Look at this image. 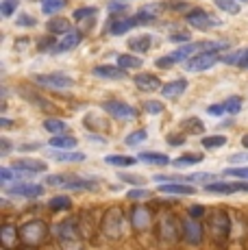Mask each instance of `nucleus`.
Here are the masks:
<instances>
[{
  "label": "nucleus",
  "mask_w": 248,
  "mask_h": 250,
  "mask_svg": "<svg viewBox=\"0 0 248 250\" xmlns=\"http://www.w3.org/2000/svg\"><path fill=\"white\" fill-rule=\"evenodd\" d=\"M118 176H120V181L133 183V185H142V187L146 185V179H144V176H137V174H124V172H120Z\"/></svg>",
  "instance_id": "obj_45"
},
{
  "label": "nucleus",
  "mask_w": 248,
  "mask_h": 250,
  "mask_svg": "<svg viewBox=\"0 0 248 250\" xmlns=\"http://www.w3.org/2000/svg\"><path fill=\"white\" fill-rule=\"evenodd\" d=\"M181 181H185V183H211V181H213V174H207V172H198V174L181 176Z\"/></svg>",
  "instance_id": "obj_40"
},
{
  "label": "nucleus",
  "mask_w": 248,
  "mask_h": 250,
  "mask_svg": "<svg viewBox=\"0 0 248 250\" xmlns=\"http://www.w3.org/2000/svg\"><path fill=\"white\" fill-rule=\"evenodd\" d=\"M18 24H20V26H35V20L28 16H20L18 18Z\"/></svg>",
  "instance_id": "obj_53"
},
{
  "label": "nucleus",
  "mask_w": 248,
  "mask_h": 250,
  "mask_svg": "<svg viewBox=\"0 0 248 250\" xmlns=\"http://www.w3.org/2000/svg\"><path fill=\"white\" fill-rule=\"evenodd\" d=\"M33 81H35V85H40V87H48V89H68V87L74 85L72 76L59 74V72H55V74H37Z\"/></svg>",
  "instance_id": "obj_7"
},
{
  "label": "nucleus",
  "mask_w": 248,
  "mask_h": 250,
  "mask_svg": "<svg viewBox=\"0 0 248 250\" xmlns=\"http://www.w3.org/2000/svg\"><path fill=\"white\" fill-rule=\"evenodd\" d=\"M137 159L144 161V163H152V166H168L170 163V159L164 155V152H140Z\"/></svg>",
  "instance_id": "obj_27"
},
{
  "label": "nucleus",
  "mask_w": 248,
  "mask_h": 250,
  "mask_svg": "<svg viewBox=\"0 0 248 250\" xmlns=\"http://www.w3.org/2000/svg\"><path fill=\"white\" fill-rule=\"evenodd\" d=\"M185 22L189 24L192 28H198V31H207V28H213V26H220L222 20L211 13L203 11V9H192V11L185 13Z\"/></svg>",
  "instance_id": "obj_5"
},
{
  "label": "nucleus",
  "mask_w": 248,
  "mask_h": 250,
  "mask_svg": "<svg viewBox=\"0 0 248 250\" xmlns=\"http://www.w3.org/2000/svg\"><path fill=\"white\" fill-rule=\"evenodd\" d=\"M203 161V155H183L179 159H174V167H185V166H196V163Z\"/></svg>",
  "instance_id": "obj_38"
},
{
  "label": "nucleus",
  "mask_w": 248,
  "mask_h": 250,
  "mask_svg": "<svg viewBox=\"0 0 248 250\" xmlns=\"http://www.w3.org/2000/svg\"><path fill=\"white\" fill-rule=\"evenodd\" d=\"M168 144H170V146H183L185 137H179V135H174V133H172V135H168Z\"/></svg>",
  "instance_id": "obj_52"
},
{
  "label": "nucleus",
  "mask_w": 248,
  "mask_h": 250,
  "mask_svg": "<svg viewBox=\"0 0 248 250\" xmlns=\"http://www.w3.org/2000/svg\"><path fill=\"white\" fill-rule=\"evenodd\" d=\"M137 159H133V157H126V155H111V157H104V163H109V166H116V167H128L133 166Z\"/></svg>",
  "instance_id": "obj_31"
},
{
  "label": "nucleus",
  "mask_w": 248,
  "mask_h": 250,
  "mask_svg": "<svg viewBox=\"0 0 248 250\" xmlns=\"http://www.w3.org/2000/svg\"><path fill=\"white\" fill-rule=\"evenodd\" d=\"M13 170L24 172V174H40V172L48 170V166H46V161L40 159H16L13 161Z\"/></svg>",
  "instance_id": "obj_14"
},
{
  "label": "nucleus",
  "mask_w": 248,
  "mask_h": 250,
  "mask_svg": "<svg viewBox=\"0 0 248 250\" xmlns=\"http://www.w3.org/2000/svg\"><path fill=\"white\" fill-rule=\"evenodd\" d=\"M231 163H240V161H248V152H242V155H233L231 159H228Z\"/></svg>",
  "instance_id": "obj_57"
},
{
  "label": "nucleus",
  "mask_w": 248,
  "mask_h": 250,
  "mask_svg": "<svg viewBox=\"0 0 248 250\" xmlns=\"http://www.w3.org/2000/svg\"><path fill=\"white\" fill-rule=\"evenodd\" d=\"M18 233H20V242L24 246H40L48 237V227L41 220H28L18 229Z\"/></svg>",
  "instance_id": "obj_2"
},
{
  "label": "nucleus",
  "mask_w": 248,
  "mask_h": 250,
  "mask_svg": "<svg viewBox=\"0 0 248 250\" xmlns=\"http://www.w3.org/2000/svg\"><path fill=\"white\" fill-rule=\"evenodd\" d=\"M146 137H148V133L144 131V128H140V131H135V133H131L124 142H126V146H140L142 142H146Z\"/></svg>",
  "instance_id": "obj_39"
},
{
  "label": "nucleus",
  "mask_w": 248,
  "mask_h": 250,
  "mask_svg": "<svg viewBox=\"0 0 248 250\" xmlns=\"http://www.w3.org/2000/svg\"><path fill=\"white\" fill-rule=\"evenodd\" d=\"M187 40H189L187 33H172L170 35V42H187Z\"/></svg>",
  "instance_id": "obj_54"
},
{
  "label": "nucleus",
  "mask_w": 248,
  "mask_h": 250,
  "mask_svg": "<svg viewBox=\"0 0 248 250\" xmlns=\"http://www.w3.org/2000/svg\"><path fill=\"white\" fill-rule=\"evenodd\" d=\"M33 148H40V144H26V146H22V150H33Z\"/></svg>",
  "instance_id": "obj_58"
},
{
  "label": "nucleus",
  "mask_w": 248,
  "mask_h": 250,
  "mask_svg": "<svg viewBox=\"0 0 248 250\" xmlns=\"http://www.w3.org/2000/svg\"><path fill=\"white\" fill-rule=\"evenodd\" d=\"M200 144H203V148H220L227 144V135H209V137H203L200 139Z\"/></svg>",
  "instance_id": "obj_36"
},
{
  "label": "nucleus",
  "mask_w": 248,
  "mask_h": 250,
  "mask_svg": "<svg viewBox=\"0 0 248 250\" xmlns=\"http://www.w3.org/2000/svg\"><path fill=\"white\" fill-rule=\"evenodd\" d=\"M18 237H20V233H18V229H13L11 224H4L2 229H0V244H2L4 250H13L18 246Z\"/></svg>",
  "instance_id": "obj_19"
},
{
  "label": "nucleus",
  "mask_w": 248,
  "mask_h": 250,
  "mask_svg": "<svg viewBox=\"0 0 248 250\" xmlns=\"http://www.w3.org/2000/svg\"><path fill=\"white\" fill-rule=\"evenodd\" d=\"M135 85H137V89H142V91H157L161 87V81L157 79L155 74L142 72V74L135 76Z\"/></svg>",
  "instance_id": "obj_18"
},
{
  "label": "nucleus",
  "mask_w": 248,
  "mask_h": 250,
  "mask_svg": "<svg viewBox=\"0 0 248 250\" xmlns=\"http://www.w3.org/2000/svg\"><path fill=\"white\" fill-rule=\"evenodd\" d=\"M185 89H187V81L174 79V81H170V83H165L164 87H161V94H164V98H179V96H183Z\"/></svg>",
  "instance_id": "obj_20"
},
{
  "label": "nucleus",
  "mask_w": 248,
  "mask_h": 250,
  "mask_svg": "<svg viewBox=\"0 0 248 250\" xmlns=\"http://www.w3.org/2000/svg\"><path fill=\"white\" fill-rule=\"evenodd\" d=\"M65 7V0H41V11L52 16V13L61 11Z\"/></svg>",
  "instance_id": "obj_37"
},
{
  "label": "nucleus",
  "mask_w": 248,
  "mask_h": 250,
  "mask_svg": "<svg viewBox=\"0 0 248 250\" xmlns=\"http://www.w3.org/2000/svg\"><path fill=\"white\" fill-rule=\"evenodd\" d=\"M246 181L242 179L240 183H227V181H211L205 185V191L207 194H235V191H244Z\"/></svg>",
  "instance_id": "obj_13"
},
{
  "label": "nucleus",
  "mask_w": 248,
  "mask_h": 250,
  "mask_svg": "<svg viewBox=\"0 0 248 250\" xmlns=\"http://www.w3.org/2000/svg\"><path fill=\"white\" fill-rule=\"evenodd\" d=\"M224 176H235V179L248 181V166H242V167H227V170H224Z\"/></svg>",
  "instance_id": "obj_43"
},
{
  "label": "nucleus",
  "mask_w": 248,
  "mask_h": 250,
  "mask_svg": "<svg viewBox=\"0 0 248 250\" xmlns=\"http://www.w3.org/2000/svg\"><path fill=\"white\" fill-rule=\"evenodd\" d=\"M207 111L211 115H222L224 113V107L222 104H211V107H207Z\"/></svg>",
  "instance_id": "obj_55"
},
{
  "label": "nucleus",
  "mask_w": 248,
  "mask_h": 250,
  "mask_svg": "<svg viewBox=\"0 0 248 250\" xmlns=\"http://www.w3.org/2000/svg\"><path fill=\"white\" fill-rule=\"evenodd\" d=\"M81 40H83V35H81L79 31H70V33H65L63 35V40L59 42V44L55 46V52H68V50H72V48H76L81 44Z\"/></svg>",
  "instance_id": "obj_21"
},
{
  "label": "nucleus",
  "mask_w": 248,
  "mask_h": 250,
  "mask_svg": "<svg viewBox=\"0 0 248 250\" xmlns=\"http://www.w3.org/2000/svg\"><path fill=\"white\" fill-rule=\"evenodd\" d=\"M222 107H224V113L237 115V113H240V109H242V98H240V96H231V98H227L222 103Z\"/></svg>",
  "instance_id": "obj_34"
},
{
  "label": "nucleus",
  "mask_w": 248,
  "mask_h": 250,
  "mask_svg": "<svg viewBox=\"0 0 248 250\" xmlns=\"http://www.w3.org/2000/svg\"><path fill=\"white\" fill-rule=\"evenodd\" d=\"M126 198L128 200H144V198H150V191L144 189V187H135V189H128L126 191Z\"/></svg>",
  "instance_id": "obj_42"
},
{
  "label": "nucleus",
  "mask_w": 248,
  "mask_h": 250,
  "mask_svg": "<svg viewBox=\"0 0 248 250\" xmlns=\"http://www.w3.org/2000/svg\"><path fill=\"white\" fill-rule=\"evenodd\" d=\"M181 128H183V131H192V133H196V135H203L205 133V124L200 122L198 118H185L183 122H181Z\"/></svg>",
  "instance_id": "obj_30"
},
{
  "label": "nucleus",
  "mask_w": 248,
  "mask_h": 250,
  "mask_svg": "<svg viewBox=\"0 0 248 250\" xmlns=\"http://www.w3.org/2000/svg\"><path fill=\"white\" fill-rule=\"evenodd\" d=\"M109 11H111V13H122V16H124V13H126V4H124V2H111V4H109Z\"/></svg>",
  "instance_id": "obj_50"
},
{
  "label": "nucleus",
  "mask_w": 248,
  "mask_h": 250,
  "mask_svg": "<svg viewBox=\"0 0 248 250\" xmlns=\"http://www.w3.org/2000/svg\"><path fill=\"white\" fill-rule=\"evenodd\" d=\"M96 16V7H81L74 11V20H87V18H94Z\"/></svg>",
  "instance_id": "obj_44"
},
{
  "label": "nucleus",
  "mask_w": 248,
  "mask_h": 250,
  "mask_svg": "<svg viewBox=\"0 0 248 250\" xmlns=\"http://www.w3.org/2000/svg\"><path fill=\"white\" fill-rule=\"evenodd\" d=\"M94 76L98 79H109V81H122L126 79V70L120 68V65H96L94 68Z\"/></svg>",
  "instance_id": "obj_16"
},
{
  "label": "nucleus",
  "mask_w": 248,
  "mask_h": 250,
  "mask_svg": "<svg viewBox=\"0 0 248 250\" xmlns=\"http://www.w3.org/2000/svg\"><path fill=\"white\" fill-rule=\"evenodd\" d=\"M46 28H48L50 35H65V33L72 31V26H70V22L65 20V18H52V20L46 24Z\"/></svg>",
  "instance_id": "obj_25"
},
{
  "label": "nucleus",
  "mask_w": 248,
  "mask_h": 250,
  "mask_svg": "<svg viewBox=\"0 0 248 250\" xmlns=\"http://www.w3.org/2000/svg\"><path fill=\"white\" fill-rule=\"evenodd\" d=\"M104 111L111 115V118L126 120V122H131V120L137 118V109L131 107V104H126V103H122V100H109V103H104Z\"/></svg>",
  "instance_id": "obj_11"
},
{
  "label": "nucleus",
  "mask_w": 248,
  "mask_h": 250,
  "mask_svg": "<svg viewBox=\"0 0 248 250\" xmlns=\"http://www.w3.org/2000/svg\"><path fill=\"white\" fill-rule=\"evenodd\" d=\"M181 229H183V239L192 246H198L203 242V227L200 222H196V218H187L181 222Z\"/></svg>",
  "instance_id": "obj_12"
},
{
  "label": "nucleus",
  "mask_w": 248,
  "mask_h": 250,
  "mask_svg": "<svg viewBox=\"0 0 248 250\" xmlns=\"http://www.w3.org/2000/svg\"><path fill=\"white\" fill-rule=\"evenodd\" d=\"M157 189L164 191V194H174V196H194V194H196V187L183 185V183H179V181L164 183V185L157 187Z\"/></svg>",
  "instance_id": "obj_17"
},
{
  "label": "nucleus",
  "mask_w": 248,
  "mask_h": 250,
  "mask_svg": "<svg viewBox=\"0 0 248 250\" xmlns=\"http://www.w3.org/2000/svg\"><path fill=\"white\" fill-rule=\"evenodd\" d=\"M50 157L55 161H63V163H68V161H85V152H50Z\"/></svg>",
  "instance_id": "obj_33"
},
{
  "label": "nucleus",
  "mask_w": 248,
  "mask_h": 250,
  "mask_svg": "<svg viewBox=\"0 0 248 250\" xmlns=\"http://www.w3.org/2000/svg\"><path fill=\"white\" fill-rule=\"evenodd\" d=\"M103 233L111 239H120L124 235V211L120 207H111L109 211H104Z\"/></svg>",
  "instance_id": "obj_4"
},
{
  "label": "nucleus",
  "mask_w": 248,
  "mask_h": 250,
  "mask_svg": "<svg viewBox=\"0 0 248 250\" xmlns=\"http://www.w3.org/2000/svg\"><path fill=\"white\" fill-rule=\"evenodd\" d=\"M52 233H55L57 242L61 244L63 250H83V239H81V233H79V229H76L74 220H63V222H59L52 229Z\"/></svg>",
  "instance_id": "obj_1"
},
{
  "label": "nucleus",
  "mask_w": 248,
  "mask_h": 250,
  "mask_svg": "<svg viewBox=\"0 0 248 250\" xmlns=\"http://www.w3.org/2000/svg\"><path fill=\"white\" fill-rule=\"evenodd\" d=\"M72 207V200H70V196H55V198H50L48 203V209L50 211H65Z\"/></svg>",
  "instance_id": "obj_32"
},
{
  "label": "nucleus",
  "mask_w": 248,
  "mask_h": 250,
  "mask_svg": "<svg viewBox=\"0 0 248 250\" xmlns=\"http://www.w3.org/2000/svg\"><path fill=\"white\" fill-rule=\"evenodd\" d=\"M44 185L61 187V189H94L96 181L83 179V176H76V174H50L46 176Z\"/></svg>",
  "instance_id": "obj_3"
},
{
  "label": "nucleus",
  "mask_w": 248,
  "mask_h": 250,
  "mask_svg": "<svg viewBox=\"0 0 248 250\" xmlns=\"http://www.w3.org/2000/svg\"><path fill=\"white\" fill-rule=\"evenodd\" d=\"M50 146L52 148H59V150H70V148H76V137H72V135H55V137H50Z\"/></svg>",
  "instance_id": "obj_26"
},
{
  "label": "nucleus",
  "mask_w": 248,
  "mask_h": 250,
  "mask_svg": "<svg viewBox=\"0 0 248 250\" xmlns=\"http://www.w3.org/2000/svg\"><path fill=\"white\" fill-rule=\"evenodd\" d=\"M181 233H183V229H179V220H176L174 213H164L161 215L159 237L164 239V242H168V244L176 242V239L181 237Z\"/></svg>",
  "instance_id": "obj_6"
},
{
  "label": "nucleus",
  "mask_w": 248,
  "mask_h": 250,
  "mask_svg": "<svg viewBox=\"0 0 248 250\" xmlns=\"http://www.w3.org/2000/svg\"><path fill=\"white\" fill-rule=\"evenodd\" d=\"M200 215H205V207H189V218H200Z\"/></svg>",
  "instance_id": "obj_51"
},
{
  "label": "nucleus",
  "mask_w": 248,
  "mask_h": 250,
  "mask_svg": "<svg viewBox=\"0 0 248 250\" xmlns=\"http://www.w3.org/2000/svg\"><path fill=\"white\" fill-rule=\"evenodd\" d=\"M235 65H237V68H242V70H248V48L240 52V59H237Z\"/></svg>",
  "instance_id": "obj_49"
},
{
  "label": "nucleus",
  "mask_w": 248,
  "mask_h": 250,
  "mask_svg": "<svg viewBox=\"0 0 248 250\" xmlns=\"http://www.w3.org/2000/svg\"><path fill=\"white\" fill-rule=\"evenodd\" d=\"M216 7L231 13V16H237L240 13V0H216Z\"/></svg>",
  "instance_id": "obj_35"
},
{
  "label": "nucleus",
  "mask_w": 248,
  "mask_h": 250,
  "mask_svg": "<svg viewBox=\"0 0 248 250\" xmlns=\"http://www.w3.org/2000/svg\"><path fill=\"white\" fill-rule=\"evenodd\" d=\"M209 230H211V235L216 239H224L228 235V230H231V218H228L227 211H211V215H209Z\"/></svg>",
  "instance_id": "obj_9"
},
{
  "label": "nucleus",
  "mask_w": 248,
  "mask_h": 250,
  "mask_svg": "<svg viewBox=\"0 0 248 250\" xmlns=\"http://www.w3.org/2000/svg\"><path fill=\"white\" fill-rule=\"evenodd\" d=\"M16 174H18V172L13 170V167H0V179H2V185H9Z\"/></svg>",
  "instance_id": "obj_46"
},
{
  "label": "nucleus",
  "mask_w": 248,
  "mask_h": 250,
  "mask_svg": "<svg viewBox=\"0 0 248 250\" xmlns=\"http://www.w3.org/2000/svg\"><path fill=\"white\" fill-rule=\"evenodd\" d=\"M9 150H11V142H9L7 137H2V150H0V155L7 157V155H9Z\"/></svg>",
  "instance_id": "obj_56"
},
{
  "label": "nucleus",
  "mask_w": 248,
  "mask_h": 250,
  "mask_svg": "<svg viewBox=\"0 0 248 250\" xmlns=\"http://www.w3.org/2000/svg\"><path fill=\"white\" fill-rule=\"evenodd\" d=\"M242 146H244V148H246V150H248V133H246V135H244V137H242Z\"/></svg>",
  "instance_id": "obj_59"
},
{
  "label": "nucleus",
  "mask_w": 248,
  "mask_h": 250,
  "mask_svg": "<svg viewBox=\"0 0 248 250\" xmlns=\"http://www.w3.org/2000/svg\"><path fill=\"white\" fill-rule=\"evenodd\" d=\"M16 11H18V0H2V2H0V13H2V18H11Z\"/></svg>",
  "instance_id": "obj_41"
},
{
  "label": "nucleus",
  "mask_w": 248,
  "mask_h": 250,
  "mask_svg": "<svg viewBox=\"0 0 248 250\" xmlns=\"http://www.w3.org/2000/svg\"><path fill=\"white\" fill-rule=\"evenodd\" d=\"M161 4H146V7H142L140 11H137V20H140V24H144V22H150V20H157L159 18V13H161Z\"/></svg>",
  "instance_id": "obj_24"
},
{
  "label": "nucleus",
  "mask_w": 248,
  "mask_h": 250,
  "mask_svg": "<svg viewBox=\"0 0 248 250\" xmlns=\"http://www.w3.org/2000/svg\"><path fill=\"white\" fill-rule=\"evenodd\" d=\"M52 46H55V40H52V35H48V37H44V40H40V42H37V48H40L41 52L50 50Z\"/></svg>",
  "instance_id": "obj_48"
},
{
  "label": "nucleus",
  "mask_w": 248,
  "mask_h": 250,
  "mask_svg": "<svg viewBox=\"0 0 248 250\" xmlns=\"http://www.w3.org/2000/svg\"><path fill=\"white\" fill-rule=\"evenodd\" d=\"M240 2H248V0H240Z\"/></svg>",
  "instance_id": "obj_60"
},
{
  "label": "nucleus",
  "mask_w": 248,
  "mask_h": 250,
  "mask_svg": "<svg viewBox=\"0 0 248 250\" xmlns=\"http://www.w3.org/2000/svg\"><path fill=\"white\" fill-rule=\"evenodd\" d=\"M150 222H152L150 211L146 209L144 205H137L135 209L131 211V224H133V229L135 230H146L150 227Z\"/></svg>",
  "instance_id": "obj_15"
},
{
  "label": "nucleus",
  "mask_w": 248,
  "mask_h": 250,
  "mask_svg": "<svg viewBox=\"0 0 248 250\" xmlns=\"http://www.w3.org/2000/svg\"><path fill=\"white\" fill-rule=\"evenodd\" d=\"M128 48H131L133 52H148L152 48V37L148 35V33L137 35V37H131V40H128Z\"/></svg>",
  "instance_id": "obj_22"
},
{
  "label": "nucleus",
  "mask_w": 248,
  "mask_h": 250,
  "mask_svg": "<svg viewBox=\"0 0 248 250\" xmlns=\"http://www.w3.org/2000/svg\"><path fill=\"white\" fill-rule=\"evenodd\" d=\"M44 128L52 135H63V133H68V124L63 122V120H57V118H48L44 122Z\"/></svg>",
  "instance_id": "obj_29"
},
{
  "label": "nucleus",
  "mask_w": 248,
  "mask_h": 250,
  "mask_svg": "<svg viewBox=\"0 0 248 250\" xmlns=\"http://www.w3.org/2000/svg\"><path fill=\"white\" fill-rule=\"evenodd\" d=\"M4 191L13 196H22V198H40L44 194V185H37V183H26V181H18V183H9L4 185Z\"/></svg>",
  "instance_id": "obj_10"
},
{
  "label": "nucleus",
  "mask_w": 248,
  "mask_h": 250,
  "mask_svg": "<svg viewBox=\"0 0 248 250\" xmlns=\"http://www.w3.org/2000/svg\"><path fill=\"white\" fill-rule=\"evenodd\" d=\"M146 111H148V113H161V111H164V103L148 100V103H146Z\"/></svg>",
  "instance_id": "obj_47"
},
{
  "label": "nucleus",
  "mask_w": 248,
  "mask_h": 250,
  "mask_svg": "<svg viewBox=\"0 0 248 250\" xmlns=\"http://www.w3.org/2000/svg\"><path fill=\"white\" fill-rule=\"evenodd\" d=\"M137 24H140V20L137 18H122V20H116L111 24V35H124L126 31H131V28H135Z\"/></svg>",
  "instance_id": "obj_23"
},
{
  "label": "nucleus",
  "mask_w": 248,
  "mask_h": 250,
  "mask_svg": "<svg viewBox=\"0 0 248 250\" xmlns=\"http://www.w3.org/2000/svg\"><path fill=\"white\" fill-rule=\"evenodd\" d=\"M116 63L124 70H135L140 65H144V61H142V57H135V55H118Z\"/></svg>",
  "instance_id": "obj_28"
},
{
  "label": "nucleus",
  "mask_w": 248,
  "mask_h": 250,
  "mask_svg": "<svg viewBox=\"0 0 248 250\" xmlns=\"http://www.w3.org/2000/svg\"><path fill=\"white\" fill-rule=\"evenodd\" d=\"M220 61V57H218V52H198V55L189 57L187 61H185V70L187 72H205L209 68H213V65Z\"/></svg>",
  "instance_id": "obj_8"
}]
</instances>
